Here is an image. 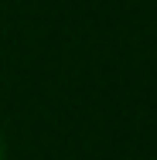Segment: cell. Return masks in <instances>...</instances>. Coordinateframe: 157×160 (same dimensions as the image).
Returning <instances> with one entry per match:
<instances>
[{"instance_id":"obj_1","label":"cell","mask_w":157,"mask_h":160,"mask_svg":"<svg viewBox=\"0 0 157 160\" xmlns=\"http://www.w3.org/2000/svg\"><path fill=\"white\" fill-rule=\"evenodd\" d=\"M0 160H3V147H0Z\"/></svg>"}]
</instances>
